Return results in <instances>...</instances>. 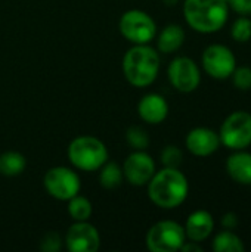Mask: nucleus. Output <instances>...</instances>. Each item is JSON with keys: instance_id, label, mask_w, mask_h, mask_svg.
<instances>
[{"instance_id": "1", "label": "nucleus", "mask_w": 251, "mask_h": 252, "mask_svg": "<svg viewBox=\"0 0 251 252\" xmlns=\"http://www.w3.org/2000/svg\"><path fill=\"white\" fill-rule=\"evenodd\" d=\"M146 186L151 202L161 210L180 207L189 195V182L179 168L164 167L155 171Z\"/></svg>"}, {"instance_id": "2", "label": "nucleus", "mask_w": 251, "mask_h": 252, "mask_svg": "<svg viewBox=\"0 0 251 252\" xmlns=\"http://www.w3.org/2000/svg\"><path fill=\"white\" fill-rule=\"evenodd\" d=\"M160 53L149 44H133L123 56V74L126 80L143 89L151 86L160 72Z\"/></svg>"}, {"instance_id": "3", "label": "nucleus", "mask_w": 251, "mask_h": 252, "mask_svg": "<svg viewBox=\"0 0 251 252\" xmlns=\"http://www.w3.org/2000/svg\"><path fill=\"white\" fill-rule=\"evenodd\" d=\"M229 10L226 0H185L183 3L186 24L201 34L220 31L228 22Z\"/></svg>"}, {"instance_id": "4", "label": "nucleus", "mask_w": 251, "mask_h": 252, "mask_svg": "<svg viewBox=\"0 0 251 252\" xmlns=\"http://www.w3.org/2000/svg\"><path fill=\"white\" fill-rule=\"evenodd\" d=\"M70 164L81 171L93 173L108 161V149L95 136H78L71 140L67 149Z\"/></svg>"}, {"instance_id": "5", "label": "nucleus", "mask_w": 251, "mask_h": 252, "mask_svg": "<svg viewBox=\"0 0 251 252\" xmlns=\"http://www.w3.org/2000/svg\"><path fill=\"white\" fill-rule=\"evenodd\" d=\"M121 35L133 44H149L157 35V24L152 16L141 9L124 12L118 21Z\"/></svg>"}, {"instance_id": "6", "label": "nucleus", "mask_w": 251, "mask_h": 252, "mask_svg": "<svg viewBox=\"0 0 251 252\" xmlns=\"http://www.w3.org/2000/svg\"><path fill=\"white\" fill-rule=\"evenodd\" d=\"M146 248L151 252L180 251L186 241L185 229L173 220H161L151 226L146 233Z\"/></svg>"}, {"instance_id": "7", "label": "nucleus", "mask_w": 251, "mask_h": 252, "mask_svg": "<svg viewBox=\"0 0 251 252\" xmlns=\"http://www.w3.org/2000/svg\"><path fill=\"white\" fill-rule=\"evenodd\" d=\"M220 145L231 151L247 149L251 145V114L235 111L229 114L219 130Z\"/></svg>"}, {"instance_id": "8", "label": "nucleus", "mask_w": 251, "mask_h": 252, "mask_svg": "<svg viewBox=\"0 0 251 252\" xmlns=\"http://www.w3.org/2000/svg\"><path fill=\"white\" fill-rule=\"evenodd\" d=\"M44 190L58 201H70L80 193L81 182L78 174L68 167H53L43 177Z\"/></svg>"}, {"instance_id": "9", "label": "nucleus", "mask_w": 251, "mask_h": 252, "mask_svg": "<svg viewBox=\"0 0 251 252\" xmlns=\"http://www.w3.org/2000/svg\"><path fill=\"white\" fill-rule=\"evenodd\" d=\"M203 69L215 80H226L237 68V58L234 52L225 44H210L201 55Z\"/></svg>"}, {"instance_id": "10", "label": "nucleus", "mask_w": 251, "mask_h": 252, "mask_svg": "<svg viewBox=\"0 0 251 252\" xmlns=\"http://www.w3.org/2000/svg\"><path fill=\"white\" fill-rule=\"evenodd\" d=\"M167 77L170 84L180 93H192L201 83L200 66L188 56L175 58L167 68Z\"/></svg>"}, {"instance_id": "11", "label": "nucleus", "mask_w": 251, "mask_h": 252, "mask_svg": "<svg viewBox=\"0 0 251 252\" xmlns=\"http://www.w3.org/2000/svg\"><path fill=\"white\" fill-rule=\"evenodd\" d=\"M121 168H123L124 180L136 188L146 186L148 182L152 179V176L157 171L154 158L145 151L132 152L126 158Z\"/></svg>"}, {"instance_id": "12", "label": "nucleus", "mask_w": 251, "mask_h": 252, "mask_svg": "<svg viewBox=\"0 0 251 252\" xmlns=\"http://www.w3.org/2000/svg\"><path fill=\"white\" fill-rule=\"evenodd\" d=\"M65 247L70 252H96L101 247V235L89 221H74L65 235Z\"/></svg>"}, {"instance_id": "13", "label": "nucleus", "mask_w": 251, "mask_h": 252, "mask_svg": "<svg viewBox=\"0 0 251 252\" xmlns=\"http://www.w3.org/2000/svg\"><path fill=\"white\" fill-rule=\"evenodd\" d=\"M185 146L194 157L206 158L217 152V149L220 148V137L219 133L212 128L195 127L186 134Z\"/></svg>"}, {"instance_id": "14", "label": "nucleus", "mask_w": 251, "mask_h": 252, "mask_svg": "<svg viewBox=\"0 0 251 252\" xmlns=\"http://www.w3.org/2000/svg\"><path fill=\"white\" fill-rule=\"evenodd\" d=\"M183 229L188 241L201 244L212 236L215 230V219L207 210H197L188 216Z\"/></svg>"}, {"instance_id": "15", "label": "nucleus", "mask_w": 251, "mask_h": 252, "mask_svg": "<svg viewBox=\"0 0 251 252\" xmlns=\"http://www.w3.org/2000/svg\"><path fill=\"white\" fill-rule=\"evenodd\" d=\"M138 114L146 124H161L169 117V103L161 94L149 93L139 100Z\"/></svg>"}, {"instance_id": "16", "label": "nucleus", "mask_w": 251, "mask_h": 252, "mask_svg": "<svg viewBox=\"0 0 251 252\" xmlns=\"http://www.w3.org/2000/svg\"><path fill=\"white\" fill-rule=\"evenodd\" d=\"M228 176L238 185L251 186V154L246 149L234 151L225 164Z\"/></svg>"}, {"instance_id": "17", "label": "nucleus", "mask_w": 251, "mask_h": 252, "mask_svg": "<svg viewBox=\"0 0 251 252\" xmlns=\"http://www.w3.org/2000/svg\"><path fill=\"white\" fill-rule=\"evenodd\" d=\"M185 38V30L179 24H169L161 30L157 37V50L166 55L175 53L183 46Z\"/></svg>"}, {"instance_id": "18", "label": "nucleus", "mask_w": 251, "mask_h": 252, "mask_svg": "<svg viewBox=\"0 0 251 252\" xmlns=\"http://www.w3.org/2000/svg\"><path fill=\"white\" fill-rule=\"evenodd\" d=\"M27 167V159L21 152L7 151L0 155V174L6 177H15L24 173Z\"/></svg>"}, {"instance_id": "19", "label": "nucleus", "mask_w": 251, "mask_h": 252, "mask_svg": "<svg viewBox=\"0 0 251 252\" xmlns=\"http://www.w3.org/2000/svg\"><path fill=\"white\" fill-rule=\"evenodd\" d=\"M212 248L215 252H244L246 251V245L241 241V238L234 233V230H222L219 232L213 242H212Z\"/></svg>"}, {"instance_id": "20", "label": "nucleus", "mask_w": 251, "mask_h": 252, "mask_svg": "<svg viewBox=\"0 0 251 252\" xmlns=\"http://www.w3.org/2000/svg\"><path fill=\"white\" fill-rule=\"evenodd\" d=\"M99 170H101L99 183L104 189L112 190V189H117L118 186H121L124 176H123V168L117 162L107 161Z\"/></svg>"}, {"instance_id": "21", "label": "nucleus", "mask_w": 251, "mask_h": 252, "mask_svg": "<svg viewBox=\"0 0 251 252\" xmlns=\"http://www.w3.org/2000/svg\"><path fill=\"white\" fill-rule=\"evenodd\" d=\"M67 202H68V205H67L68 216L74 221H89V219L93 214V207L87 198H84L81 195H75L74 198H71Z\"/></svg>"}, {"instance_id": "22", "label": "nucleus", "mask_w": 251, "mask_h": 252, "mask_svg": "<svg viewBox=\"0 0 251 252\" xmlns=\"http://www.w3.org/2000/svg\"><path fill=\"white\" fill-rule=\"evenodd\" d=\"M126 140H127V145L135 151H146L149 146L148 133L142 127H138V126H133L127 130Z\"/></svg>"}, {"instance_id": "23", "label": "nucleus", "mask_w": 251, "mask_h": 252, "mask_svg": "<svg viewBox=\"0 0 251 252\" xmlns=\"http://www.w3.org/2000/svg\"><path fill=\"white\" fill-rule=\"evenodd\" d=\"M231 35L238 43H247L251 40V18L238 16L231 28Z\"/></svg>"}, {"instance_id": "24", "label": "nucleus", "mask_w": 251, "mask_h": 252, "mask_svg": "<svg viewBox=\"0 0 251 252\" xmlns=\"http://www.w3.org/2000/svg\"><path fill=\"white\" fill-rule=\"evenodd\" d=\"M183 162V152L175 145H167L161 151V164L170 168H179Z\"/></svg>"}, {"instance_id": "25", "label": "nucleus", "mask_w": 251, "mask_h": 252, "mask_svg": "<svg viewBox=\"0 0 251 252\" xmlns=\"http://www.w3.org/2000/svg\"><path fill=\"white\" fill-rule=\"evenodd\" d=\"M232 83L235 89L241 92H249L251 90V66H237L232 72Z\"/></svg>"}, {"instance_id": "26", "label": "nucleus", "mask_w": 251, "mask_h": 252, "mask_svg": "<svg viewBox=\"0 0 251 252\" xmlns=\"http://www.w3.org/2000/svg\"><path fill=\"white\" fill-rule=\"evenodd\" d=\"M61 248H62V238L56 232H47L40 242V250L43 252H58Z\"/></svg>"}, {"instance_id": "27", "label": "nucleus", "mask_w": 251, "mask_h": 252, "mask_svg": "<svg viewBox=\"0 0 251 252\" xmlns=\"http://www.w3.org/2000/svg\"><path fill=\"white\" fill-rule=\"evenodd\" d=\"M226 3L240 16H251V0H226Z\"/></svg>"}, {"instance_id": "28", "label": "nucleus", "mask_w": 251, "mask_h": 252, "mask_svg": "<svg viewBox=\"0 0 251 252\" xmlns=\"http://www.w3.org/2000/svg\"><path fill=\"white\" fill-rule=\"evenodd\" d=\"M238 216L232 211L226 213L223 217H222V227L226 229V230H234L238 227Z\"/></svg>"}, {"instance_id": "29", "label": "nucleus", "mask_w": 251, "mask_h": 252, "mask_svg": "<svg viewBox=\"0 0 251 252\" xmlns=\"http://www.w3.org/2000/svg\"><path fill=\"white\" fill-rule=\"evenodd\" d=\"M180 251L183 252H203V247L198 244V242H194V241H185V244L182 245Z\"/></svg>"}, {"instance_id": "30", "label": "nucleus", "mask_w": 251, "mask_h": 252, "mask_svg": "<svg viewBox=\"0 0 251 252\" xmlns=\"http://www.w3.org/2000/svg\"><path fill=\"white\" fill-rule=\"evenodd\" d=\"M163 1H164L166 6H175L179 0H163Z\"/></svg>"}]
</instances>
